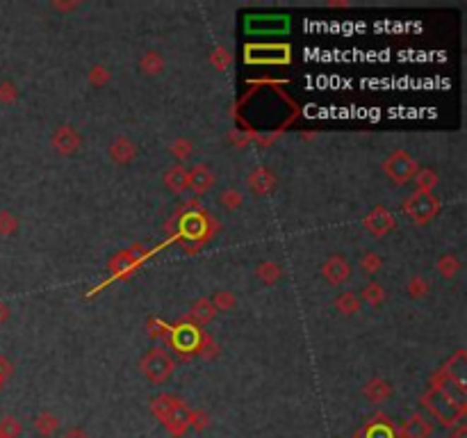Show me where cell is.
I'll use <instances>...</instances> for the list:
<instances>
[{
  "label": "cell",
  "mask_w": 467,
  "mask_h": 438,
  "mask_svg": "<svg viewBox=\"0 0 467 438\" xmlns=\"http://www.w3.org/2000/svg\"><path fill=\"white\" fill-rule=\"evenodd\" d=\"M23 434V425L14 415H5L0 420V438H18Z\"/></svg>",
  "instance_id": "obj_23"
},
{
  "label": "cell",
  "mask_w": 467,
  "mask_h": 438,
  "mask_svg": "<svg viewBox=\"0 0 467 438\" xmlns=\"http://www.w3.org/2000/svg\"><path fill=\"white\" fill-rule=\"evenodd\" d=\"M3 388H5V384H3V381H0V391H3Z\"/></svg>",
  "instance_id": "obj_36"
},
{
  "label": "cell",
  "mask_w": 467,
  "mask_h": 438,
  "mask_svg": "<svg viewBox=\"0 0 467 438\" xmlns=\"http://www.w3.org/2000/svg\"><path fill=\"white\" fill-rule=\"evenodd\" d=\"M247 183L256 195H269V192L276 188V176H273V171L267 167H256L247 176Z\"/></svg>",
  "instance_id": "obj_10"
},
{
  "label": "cell",
  "mask_w": 467,
  "mask_h": 438,
  "mask_svg": "<svg viewBox=\"0 0 467 438\" xmlns=\"http://www.w3.org/2000/svg\"><path fill=\"white\" fill-rule=\"evenodd\" d=\"M217 183L215 171L208 165H194L187 171V190H191L194 195H206L208 190Z\"/></svg>",
  "instance_id": "obj_8"
},
{
  "label": "cell",
  "mask_w": 467,
  "mask_h": 438,
  "mask_svg": "<svg viewBox=\"0 0 467 438\" xmlns=\"http://www.w3.org/2000/svg\"><path fill=\"white\" fill-rule=\"evenodd\" d=\"M360 297H362V301L367 304V306H372V309H379L381 304L385 301V288L381 283H377V281H372V283H367L362 288V292H360Z\"/></svg>",
  "instance_id": "obj_16"
},
{
  "label": "cell",
  "mask_w": 467,
  "mask_h": 438,
  "mask_svg": "<svg viewBox=\"0 0 467 438\" xmlns=\"http://www.w3.org/2000/svg\"><path fill=\"white\" fill-rule=\"evenodd\" d=\"M449 438H467V427L463 422H459L456 425V430L449 434Z\"/></svg>",
  "instance_id": "obj_34"
},
{
  "label": "cell",
  "mask_w": 467,
  "mask_h": 438,
  "mask_svg": "<svg viewBox=\"0 0 467 438\" xmlns=\"http://www.w3.org/2000/svg\"><path fill=\"white\" fill-rule=\"evenodd\" d=\"M390 395H392V388L385 379H372L367 386H365V397H367V400L374 402V404L385 402Z\"/></svg>",
  "instance_id": "obj_14"
},
{
  "label": "cell",
  "mask_w": 467,
  "mask_h": 438,
  "mask_svg": "<svg viewBox=\"0 0 467 438\" xmlns=\"http://www.w3.org/2000/svg\"><path fill=\"white\" fill-rule=\"evenodd\" d=\"M141 372L146 374L148 381L162 384L169 379L171 372H174V361H171V356L167 352L150 350L144 359H141Z\"/></svg>",
  "instance_id": "obj_4"
},
{
  "label": "cell",
  "mask_w": 467,
  "mask_h": 438,
  "mask_svg": "<svg viewBox=\"0 0 467 438\" xmlns=\"http://www.w3.org/2000/svg\"><path fill=\"white\" fill-rule=\"evenodd\" d=\"M83 144V137L78 135V130L73 126H59L53 132V146L59 156H73L76 151Z\"/></svg>",
  "instance_id": "obj_7"
},
{
  "label": "cell",
  "mask_w": 467,
  "mask_h": 438,
  "mask_svg": "<svg viewBox=\"0 0 467 438\" xmlns=\"http://www.w3.org/2000/svg\"><path fill=\"white\" fill-rule=\"evenodd\" d=\"M62 438H91V436L85 430H80V427H71V430L62 434Z\"/></svg>",
  "instance_id": "obj_33"
},
{
  "label": "cell",
  "mask_w": 467,
  "mask_h": 438,
  "mask_svg": "<svg viewBox=\"0 0 467 438\" xmlns=\"http://www.w3.org/2000/svg\"><path fill=\"white\" fill-rule=\"evenodd\" d=\"M169 151H171V156H174L176 160H187L191 154H194V144L187 139V137H178V139H174L169 144Z\"/></svg>",
  "instance_id": "obj_24"
},
{
  "label": "cell",
  "mask_w": 467,
  "mask_h": 438,
  "mask_svg": "<svg viewBox=\"0 0 467 438\" xmlns=\"http://www.w3.org/2000/svg\"><path fill=\"white\" fill-rule=\"evenodd\" d=\"M35 430H37V434L39 436H44V438H48V436H53L57 430H59V417L55 415V413H39L37 417H35Z\"/></svg>",
  "instance_id": "obj_15"
},
{
  "label": "cell",
  "mask_w": 467,
  "mask_h": 438,
  "mask_svg": "<svg viewBox=\"0 0 467 438\" xmlns=\"http://www.w3.org/2000/svg\"><path fill=\"white\" fill-rule=\"evenodd\" d=\"M415 188L418 192H433L435 185H438V174L433 169H418V174L413 176Z\"/></svg>",
  "instance_id": "obj_19"
},
{
  "label": "cell",
  "mask_w": 467,
  "mask_h": 438,
  "mask_svg": "<svg viewBox=\"0 0 467 438\" xmlns=\"http://www.w3.org/2000/svg\"><path fill=\"white\" fill-rule=\"evenodd\" d=\"M362 306V301L356 292H342L338 299H335V309H338L342 315H353L358 313Z\"/></svg>",
  "instance_id": "obj_17"
},
{
  "label": "cell",
  "mask_w": 467,
  "mask_h": 438,
  "mask_svg": "<svg viewBox=\"0 0 467 438\" xmlns=\"http://www.w3.org/2000/svg\"><path fill=\"white\" fill-rule=\"evenodd\" d=\"M397 226V221H394V215L383 206H377L367 217H365V229H367L374 238H383L388 236V233Z\"/></svg>",
  "instance_id": "obj_5"
},
{
  "label": "cell",
  "mask_w": 467,
  "mask_h": 438,
  "mask_svg": "<svg viewBox=\"0 0 467 438\" xmlns=\"http://www.w3.org/2000/svg\"><path fill=\"white\" fill-rule=\"evenodd\" d=\"M165 69V57H162L158 50H148L139 57V71L144 76H158Z\"/></svg>",
  "instance_id": "obj_13"
},
{
  "label": "cell",
  "mask_w": 467,
  "mask_h": 438,
  "mask_svg": "<svg viewBox=\"0 0 467 438\" xmlns=\"http://www.w3.org/2000/svg\"><path fill=\"white\" fill-rule=\"evenodd\" d=\"M139 154L137 144L130 137H117L114 142L110 144V156L117 165H130Z\"/></svg>",
  "instance_id": "obj_9"
},
{
  "label": "cell",
  "mask_w": 467,
  "mask_h": 438,
  "mask_svg": "<svg viewBox=\"0 0 467 438\" xmlns=\"http://www.w3.org/2000/svg\"><path fill=\"white\" fill-rule=\"evenodd\" d=\"M18 231V219L9 210H0V236L9 238Z\"/></svg>",
  "instance_id": "obj_26"
},
{
  "label": "cell",
  "mask_w": 467,
  "mask_h": 438,
  "mask_svg": "<svg viewBox=\"0 0 467 438\" xmlns=\"http://www.w3.org/2000/svg\"><path fill=\"white\" fill-rule=\"evenodd\" d=\"M431 292V283L424 274H415V277L408 281V294L413 299H422Z\"/></svg>",
  "instance_id": "obj_22"
},
{
  "label": "cell",
  "mask_w": 467,
  "mask_h": 438,
  "mask_svg": "<svg viewBox=\"0 0 467 438\" xmlns=\"http://www.w3.org/2000/svg\"><path fill=\"white\" fill-rule=\"evenodd\" d=\"M87 78H89V83L94 85V87H103V85H107L110 83V69L107 67H103V64H94L89 69V74H87Z\"/></svg>",
  "instance_id": "obj_27"
},
{
  "label": "cell",
  "mask_w": 467,
  "mask_h": 438,
  "mask_svg": "<svg viewBox=\"0 0 467 438\" xmlns=\"http://www.w3.org/2000/svg\"><path fill=\"white\" fill-rule=\"evenodd\" d=\"M381 265H383V260H381L379 253L367 251V253L362 256V260H360V270L370 277V274H377V272L381 270Z\"/></svg>",
  "instance_id": "obj_29"
},
{
  "label": "cell",
  "mask_w": 467,
  "mask_h": 438,
  "mask_svg": "<svg viewBox=\"0 0 467 438\" xmlns=\"http://www.w3.org/2000/svg\"><path fill=\"white\" fill-rule=\"evenodd\" d=\"M431 434H433V425L422 413H413L401 427L403 438H431Z\"/></svg>",
  "instance_id": "obj_11"
},
{
  "label": "cell",
  "mask_w": 467,
  "mask_h": 438,
  "mask_svg": "<svg viewBox=\"0 0 467 438\" xmlns=\"http://www.w3.org/2000/svg\"><path fill=\"white\" fill-rule=\"evenodd\" d=\"M383 169H385V176L392 183L406 185V183H410L413 176L418 174L420 165H418V160L410 154H406V151H394V154H390L388 160L383 162Z\"/></svg>",
  "instance_id": "obj_3"
},
{
  "label": "cell",
  "mask_w": 467,
  "mask_h": 438,
  "mask_svg": "<svg viewBox=\"0 0 467 438\" xmlns=\"http://www.w3.org/2000/svg\"><path fill=\"white\" fill-rule=\"evenodd\" d=\"M321 277L331 285H342L351 279V265L344 256H331L321 265Z\"/></svg>",
  "instance_id": "obj_6"
},
{
  "label": "cell",
  "mask_w": 467,
  "mask_h": 438,
  "mask_svg": "<svg viewBox=\"0 0 467 438\" xmlns=\"http://www.w3.org/2000/svg\"><path fill=\"white\" fill-rule=\"evenodd\" d=\"M256 274H258V279L265 283V285H273L278 279H280V267L276 263H271V260H265V263H260L258 267H256Z\"/></svg>",
  "instance_id": "obj_20"
},
{
  "label": "cell",
  "mask_w": 467,
  "mask_h": 438,
  "mask_svg": "<svg viewBox=\"0 0 467 438\" xmlns=\"http://www.w3.org/2000/svg\"><path fill=\"white\" fill-rule=\"evenodd\" d=\"M210 62H212V67H217L219 71L228 69V64L232 62L230 50H228V48H223V46L215 48V50H212V55H210Z\"/></svg>",
  "instance_id": "obj_28"
},
{
  "label": "cell",
  "mask_w": 467,
  "mask_h": 438,
  "mask_svg": "<svg viewBox=\"0 0 467 438\" xmlns=\"http://www.w3.org/2000/svg\"><path fill=\"white\" fill-rule=\"evenodd\" d=\"M9 320V306L5 301H0V324Z\"/></svg>",
  "instance_id": "obj_35"
},
{
  "label": "cell",
  "mask_w": 467,
  "mask_h": 438,
  "mask_svg": "<svg viewBox=\"0 0 467 438\" xmlns=\"http://www.w3.org/2000/svg\"><path fill=\"white\" fill-rule=\"evenodd\" d=\"M403 212L415 224H429L440 212V201L433 197V192H415L406 199Z\"/></svg>",
  "instance_id": "obj_2"
},
{
  "label": "cell",
  "mask_w": 467,
  "mask_h": 438,
  "mask_svg": "<svg viewBox=\"0 0 467 438\" xmlns=\"http://www.w3.org/2000/svg\"><path fill=\"white\" fill-rule=\"evenodd\" d=\"M210 301H212V306H215V311H230V309H235V297H232V294L226 292V290L217 292Z\"/></svg>",
  "instance_id": "obj_30"
},
{
  "label": "cell",
  "mask_w": 467,
  "mask_h": 438,
  "mask_svg": "<svg viewBox=\"0 0 467 438\" xmlns=\"http://www.w3.org/2000/svg\"><path fill=\"white\" fill-rule=\"evenodd\" d=\"M12 374H14V365H12V361H9L7 356H0V381L5 384Z\"/></svg>",
  "instance_id": "obj_32"
},
{
  "label": "cell",
  "mask_w": 467,
  "mask_h": 438,
  "mask_svg": "<svg viewBox=\"0 0 467 438\" xmlns=\"http://www.w3.org/2000/svg\"><path fill=\"white\" fill-rule=\"evenodd\" d=\"M438 272L442 274V279H454L456 274L461 272V260L454 253H444L438 260Z\"/></svg>",
  "instance_id": "obj_21"
},
{
  "label": "cell",
  "mask_w": 467,
  "mask_h": 438,
  "mask_svg": "<svg viewBox=\"0 0 467 438\" xmlns=\"http://www.w3.org/2000/svg\"><path fill=\"white\" fill-rule=\"evenodd\" d=\"M215 306H212V301L208 297H201L194 301V306H191V318H194L196 322L201 324H208L212 318H215Z\"/></svg>",
  "instance_id": "obj_18"
},
{
  "label": "cell",
  "mask_w": 467,
  "mask_h": 438,
  "mask_svg": "<svg viewBox=\"0 0 467 438\" xmlns=\"http://www.w3.org/2000/svg\"><path fill=\"white\" fill-rule=\"evenodd\" d=\"M16 98H18V89H16L14 83H9V80L0 83V103H3V105H12Z\"/></svg>",
  "instance_id": "obj_31"
},
{
  "label": "cell",
  "mask_w": 467,
  "mask_h": 438,
  "mask_svg": "<svg viewBox=\"0 0 467 438\" xmlns=\"http://www.w3.org/2000/svg\"><path fill=\"white\" fill-rule=\"evenodd\" d=\"M150 411H153L158 420L167 427V432L171 436H185V432L189 430L191 411L174 395H158L155 400L150 402Z\"/></svg>",
  "instance_id": "obj_1"
},
{
  "label": "cell",
  "mask_w": 467,
  "mask_h": 438,
  "mask_svg": "<svg viewBox=\"0 0 467 438\" xmlns=\"http://www.w3.org/2000/svg\"><path fill=\"white\" fill-rule=\"evenodd\" d=\"M165 185L169 192H174V195H182V192L187 190V169L182 165L169 167L165 174Z\"/></svg>",
  "instance_id": "obj_12"
},
{
  "label": "cell",
  "mask_w": 467,
  "mask_h": 438,
  "mask_svg": "<svg viewBox=\"0 0 467 438\" xmlns=\"http://www.w3.org/2000/svg\"><path fill=\"white\" fill-rule=\"evenodd\" d=\"M219 203L226 210H237L242 203H244V195H242L240 190H235V188H230V190H223L221 195H219Z\"/></svg>",
  "instance_id": "obj_25"
}]
</instances>
